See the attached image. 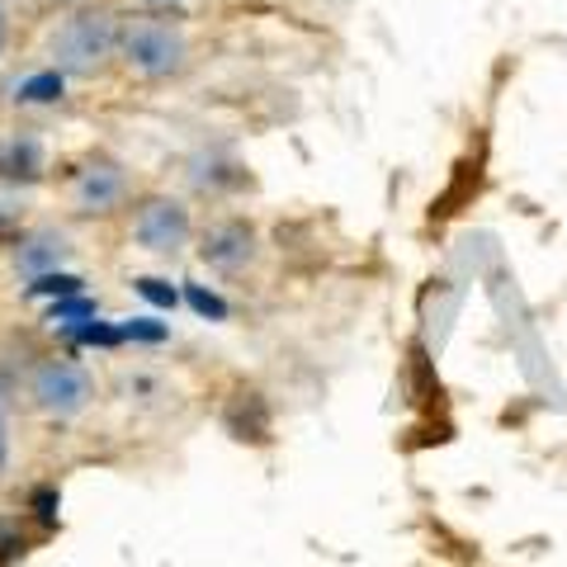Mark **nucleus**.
Listing matches in <instances>:
<instances>
[{"instance_id":"9d476101","label":"nucleus","mask_w":567,"mask_h":567,"mask_svg":"<svg viewBox=\"0 0 567 567\" xmlns=\"http://www.w3.org/2000/svg\"><path fill=\"white\" fill-rule=\"evenodd\" d=\"M142 10H175V6H185V0H137Z\"/></svg>"},{"instance_id":"f8f14e48","label":"nucleus","mask_w":567,"mask_h":567,"mask_svg":"<svg viewBox=\"0 0 567 567\" xmlns=\"http://www.w3.org/2000/svg\"><path fill=\"white\" fill-rule=\"evenodd\" d=\"M0 454H6V445H0Z\"/></svg>"},{"instance_id":"20e7f679","label":"nucleus","mask_w":567,"mask_h":567,"mask_svg":"<svg viewBox=\"0 0 567 567\" xmlns=\"http://www.w3.org/2000/svg\"><path fill=\"white\" fill-rule=\"evenodd\" d=\"M29 402L39 406L48 421H76L91 412L95 402V379L81 360H43L29 374Z\"/></svg>"},{"instance_id":"9b49d317","label":"nucleus","mask_w":567,"mask_h":567,"mask_svg":"<svg viewBox=\"0 0 567 567\" xmlns=\"http://www.w3.org/2000/svg\"><path fill=\"white\" fill-rule=\"evenodd\" d=\"M43 6H52V10H81V0H43Z\"/></svg>"},{"instance_id":"1a4fd4ad","label":"nucleus","mask_w":567,"mask_h":567,"mask_svg":"<svg viewBox=\"0 0 567 567\" xmlns=\"http://www.w3.org/2000/svg\"><path fill=\"white\" fill-rule=\"evenodd\" d=\"M6 48H10V10H6V0H0V58H6Z\"/></svg>"},{"instance_id":"39448f33","label":"nucleus","mask_w":567,"mask_h":567,"mask_svg":"<svg viewBox=\"0 0 567 567\" xmlns=\"http://www.w3.org/2000/svg\"><path fill=\"white\" fill-rule=\"evenodd\" d=\"M128 189H133L128 166L114 162V156H91V162H81V171L71 175L66 199L81 218H104V213H114L128 199Z\"/></svg>"},{"instance_id":"f257e3e1","label":"nucleus","mask_w":567,"mask_h":567,"mask_svg":"<svg viewBox=\"0 0 567 567\" xmlns=\"http://www.w3.org/2000/svg\"><path fill=\"white\" fill-rule=\"evenodd\" d=\"M118 33H123V20H114V10L81 6L48 33V62L71 81H95L118 58Z\"/></svg>"},{"instance_id":"0eeeda50","label":"nucleus","mask_w":567,"mask_h":567,"mask_svg":"<svg viewBox=\"0 0 567 567\" xmlns=\"http://www.w3.org/2000/svg\"><path fill=\"white\" fill-rule=\"evenodd\" d=\"M71 256H76V246H71L62 227H33V233L20 237V246H14V270L24 279H43V275H58Z\"/></svg>"},{"instance_id":"6e6552de","label":"nucleus","mask_w":567,"mask_h":567,"mask_svg":"<svg viewBox=\"0 0 567 567\" xmlns=\"http://www.w3.org/2000/svg\"><path fill=\"white\" fill-rule=\"evenodd\" d=\"M43 142L33 133H14L10 142H0V175L14 185H29V181H43Z\"/></svg>"},{"instance_id":"7ed1b4c3","label":"nucleus","mask_w":567,"mask_h":567,"mask_svg":"<svg viewBox=\"0 0 567 567\" xmlns=\"http://www.w3.org/2000/svg\"><path fill=\"white\" fill-rule=\"evenodd\" d=\"M133 241L137 251L156 260H175L194 241V213L181 194H142L133 208Z\"/></svg>"},{"instance_id":"423d86ee","label":"nucleus","mask_w":567,"mask_h":567,"mask_svg":"<svg viewBox=\"0 0 567 567\" xmlns=\"http://www.w3.org/2000/svg\"><path fill=\"white\" fill-rule=\"evenodd\" d=\"M260 256V237H256V227L246 223V218H223V223H213L204 241H199V260L208 265V270H218V275H241V270H251Z\"/></svg>"},{"instance_id":"f03ea898","label":"nucleus","mask_w":567,"mask_h":567,"mask_svg":"<svg viewBox=\"0 0 567 567\" xmlns=\"http://www.w3.org/2000/svg\"><path fill=\"white\" fill-rule=\"evenodd\" d=\"M118 62L142 81H171L189 66V33L166 14H137L123 20L118 33Z\"/></svg>"}]
</instances>
